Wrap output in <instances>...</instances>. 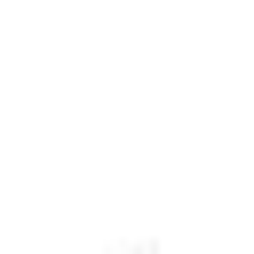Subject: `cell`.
<instances>
[{
  "instance_id": "1",
  "label": "cell",
  "mask_w": 254,
  "mask_h": 254,
  "mask_svg": "<svg viewBox=\"0 0 254 254\" xmlns=\"http://www.w3.org/2000/svg\"><path fill=\"white\" fill-rule=\"evenodd\" d=\"M111 254H159V246H151V238H143V246H111Z\"/></svg>"
}]
</instances>
